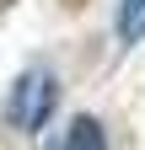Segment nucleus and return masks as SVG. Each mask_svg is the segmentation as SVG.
<instances>
[{
	"label": "nucleus",
	"mask_w": 145,
	"mask_h": 150,
	"mask_svg": "<svg viewBox=\"0 0 145 150\" xmlns=\"http://www.w3.org/2000/svg\"><path fill=\"white\" fill-rule=\"evenodd\" d=\"M54 107H59V81H54V70H27V75H16V86L6 97V123L16 134H38V129L54 118Z\"/></svg>",
	"instance_id": "nucleus-1"
},
{
	"label": "nucleus",
	"mask_w": 145,
	"mask_h": 150,
	"mask_svg": "<svg viewBox=\"0 0 145 150\" xmlns=\"http://www.w3.org/2000/svg\"><path fill=\"white\" fill-rule=\"evenodd\" d=\"M118 38L124 43L145 38V0H118Z\"/></svg>",
	"instance_id": "nucleus-3"
},
{
	"label": "nucleus",
	"mask_w": 145,
	"mask_h": 150,
	"mask_svg": "<svg viewBox=\"0 0 145 150\" xmlns=\"http://www.w3.org/2000/svg\"><path fill=\"white\" fill-rule=\"evenodd\" d=\"M54 150H107V134H102L97 118H86V112H81V118H70V129L59 134Z\"/></svg>",
	"instance_id": "nucleus-2"
}]
</instances>
